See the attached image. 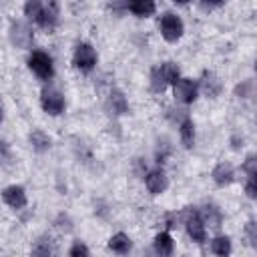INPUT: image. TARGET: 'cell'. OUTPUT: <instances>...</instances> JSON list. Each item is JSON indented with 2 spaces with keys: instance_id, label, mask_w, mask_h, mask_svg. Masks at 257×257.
I'll use <instances>...</instances> for the list:
<instances>
[{
  "instance_id": "44dd1931",
  "label": "cell",
  "mask_w": 257,
  "mask_h": 257,
  "mask_svg": "<svg viewBox=\"0 0 257 257\" xmlns=\"http://www.w3.org/2000/svg\"><path fill=\"white\" fill-rule=\"evenodd\" d=\"M108 249L116 255H126L131 249H133V241L126 233H114L110 239H108Z\"/></svg>"
},
{
  "instance_id": "8fae6325",
  "label": "cell",
  "mask_w": 257,
  "mask_h": 257,
  "mask_svg": "<svg viewBox=\"0 0 257 257\" xmlns=\"http://www.w3.org/2000/svg\"><path fill=\"white\" fill-rule=\"evenodd\" d=\"M211 179L217 187H229L231 183H235V169L231 163L227 161H219L213 171H211Z\"/></svg>"
},
{
  "instance_id": "7a4b0ae2",
  "label": "cell",
  "mask_w": 257,
  "mask_h": 257,
  "mask_svg": "<svg viewBox=\"0 0 257 257\" xmlns=\"http://www.w3.org/2000/svg\"><path fill=\"white\" fill-rule=\"evenodd\" d=\"M96 62H98V54L92 48V44H88V42L76 44V48L72 52V66L76 70H80V72L86 74V72H90L96 66Z\"/></svg>"
},
{
  "instance_id": "277c9868",
  "label": "cell",
  "mask_w": 257,
  "mask_h": 257,
  "mask_svg": "<svg viewBox=\"0 0 257 257\" xmlns=\"http://www.w3.org/2000/svg\"><path fill=\"white\" fill-rule=\"evenodd\" d=\"M40 106L46 114L58 116V114L64 112V106H66L64 94L54 86H44L42 92H40Z\"/></svg>"
},
{
  "instance_id": "6da1fadb",
  "label": "cell",
  "mask_w": 257,
  "mask_h": 257,
  "mask_svg": "<svg viewBox=\"0 0 257 257\" xmlns=\"http://www.w3.org/2000/svg\"><path fill=\"white\" fill-rule=\"evenodd\" d=\"M28 68L44 82H48L54 76V64H52V56L44 50H32L28 56Z\"/></svg>"
},
{
  "instance_id": "ba28073f",
  "label": "cell",
  "mask_w": 257,
  "mask_h": 257,
  "mask_svg": "<svg viewBox=\"0 0 257 257\" xmlns=\"http://www.w3.org/2000/svg\"><path fill=\"white\" fill-rule=\"evenodd\" d=\"M145 185L151 195H163L169 189V177L161 167H157L145 175Z\"/></svg>"
},
{
  "instance_id": "484cf974",
  "label": "cell",
  "mask_w": 257,
  "mask_h": 257,
  "mask_svg": "<svg viewBox=\"0 0 257 257\" xmlns=\"http://www.w3.org/2000/svg\"><path fill=\"white\" fill-rule=\"evenodd\" d=\"M54 225H56L58 231H62V233H70L74 223H72V219H70L68 213H58V217L54 219Z\"/></svg>"
},
{
  "instance_id": "8992f818",
  "label": "cell",
  "mask_w": 257,
  "mask_h": 257,
  "mask_svg": "<svg viewBox=\"0 0 257 257\" xmlns=\"http://www.w3.org/2000/svg\"><path fill=\"white\" fill-rule=\"evenodd\" d=\"M8 32H10L12 44L18 46V48H22V50H28L32 46V42H34V32H32L30 24L24 22V20H12Z\"/></svg>"
},
{
  "instance_id": "2e32d148",
  "label": "cell",
  "mask_w": 257,
  "mask_h": 257,
  "mask_svg": "<svg viewBox=\"0 0 257 257\" xmlns=\"http://www.w3.org/2000/svg\"><path fill=\"white\" fill-rule=\"evenodd\" d=\"M199 215L203 219V225L209 227V229H219L221 223H223V213H221V209L217 205H211V203L205 205Z\"/></svg>"
},
{
  "instance_id": "3957f363",
  "label": "cell",
  "mask_w": 257,
  "mask_h": 257,
  "mask_svg": "<svg viewBox=\"0 0 257 257\" xmlns=\"http://www.w3.org/2000/svg\"><path fill=\"white\" fill-rule=\"evenodd\" d=\"M159 30H161V36L167 42H177V40H181V36L185 32V24H183L179 14L165 12L161 16V20H159Z\"/></svg>"
},
{
  "instance_id": "9a60e30c",
  "label": "cell",
  "mask_w": 257,
  "mask_h": 257,
  "mask_svg": "<svg viewBox=\"0 0 257 257\" xmlns=\"http://www.w3.org/2000/svg\"><path fill=\"white\" fill-rule=\"evenodd\" d=\"M153 249L159 257H171L173 251H175V241L171 237L169 231H161L155 235V241H153Z\"/></svg>"
},
{
  "instance_id": "f1b7e54d",
  "label": "cell",
  "mask_w": 257,
  "mask_h": 257,
  "mask_svg": "<svg viewBox=\"0 0 257 257\" xmlns=\"http://www.w3.org/2000/svg\"><path fill=\"white\" fill-rule=\"evenodd\" d=\"M245 235H247L249 245H251V247H255V243H257V225H255V221H253V219H249V221H247V225H245Z\"/></svg>"
},
{
  "instance_id": "1f68e13d",
  "label": "cell",
  "mask_w": 257,
  "mask_h": 257,
  "mask_svg": "<svg viewBox=\"0 0 257 257\" xmlns=\"http://www.w3.org/2000/svg\"><path fill=\"white\" fill-rule=\"evenodd\" d=\"M0 120H2V106H0Z\"/></svg>"
},
{
  "instance_id": "e0dca14e",
  "label": "cell",
  "mask_w": 257,
  "mask_h": 257,
  "mask_svg": "<svg viewBox=\"0 0 257 257\" xmlns=\"http://www.w3.org/2000/svg\"><path fill=\"white\" fill-rule=\"evenodd\" d=\"M179 139H181L185 149H193L195 147V122H193V118L189 114L179 122Z\"/></svg>"
},
{
  "instance_id": "f546056e",
  "label": "cell",
  "mask_w": 257,
  "mask_h": 257,
  "mask_svg": "<svg viewBox=\"0 0 257 257\" xmlns=\"http://www.w3.org/2000/svg\"><path fill=\"white\" fill-rule=\"evenodd\" d=\"M245 193L249 199H255L257 197V177H247L245 181Z\"/></svg>"
},
{
  "instance_id": "603a6c76",
  "label": "cell",
  "mask_w": 257,
  "mask_h": 257,
  "mask_svg": "<svg viewBox=\"0 0 257 257\" xmlns=\"http://www.w3.org/2000/svg\"><path fill=\"white\" fill-rule=\"evenodd\" d=\"M42 4L44 2H38V0H28L24 4V16H28V20H32L36 24V20L40 18L42 14Z\"/></svg>"
},
{
  "instance_id": "9c48e42d",
  "label": "cell",
  "mask_w": 257,
  "mask_h": 257,
  "mask_svg": "<svg viewBox=\"0 0 257 257\" xmlns=\"http://www.w3.org/2000/svg\"><path fill=\"white\" fill-rule=\"evenodd\" d=\"M104 108L108 114L112 116H122L128 112V100L124 96V92L120 88H112L106 96V102H104Z\"/></svg>"
},
{
  "instance_id": "7c38bea8",
  "label": "cell",
  "mask_w": 257,
  "mask_h": 257,
  "mask_svg": "<svg viewBox=\"0 0 257 257\" xmlns=\"http://www.w3.org/2000/svg\"><path fill=\"white\" fill-rule=\"evenodd\" d=\"M197 86H199V90H201L207 98H217V96L221 94V90H223V84H221L219 76L213 74V72H203V76H201V80L197 82Z\"/></svg>"
},
{
  "instance_id": "83f0119b",
  "label": "cell",
  "mask_w": 257,
  "mask_h": 257,
  "mask_svg": "<svg viewBox=\"0 0 257 257\" xmlns=\"http://www.w3.org/2000/svg\"><path fill=\"white\" fill-rule=\"evenodd\" d=\"M243 173L247 177H257V157L255 155H247V159L243 161Z\"/></svg>"
},
{
  "instance_id": "4316f807",
  "label": "cell",
  "mask_w": 257,
  "mask_h": 257,
  "mask_svg": "<svg viewBox=\"0 0 257 257\" xmlns=\"http://www.w3.org/2000/svg\"><path fill=\"white\" fill-rule=\"evenodd\" d=\"M68 257H90V251L82 241H74L68 249Z\"/></svg>"
},
{
  "instance_id": "ffe728a7",
  "label": "cell",
  "mask_w": 257,
  "mask_h": 257,
  "mask_svg": "<svg viewBox=\"0 0 257 257\" xmlns=\"http://www.w3.org/2000/svg\"><path fill=\"white\" fill-rule=\"evenodd\" d=\"M157 68H159V74H161V78L165 80L167 86H169V84H175V82L181 78V68H179V64L173 62V60L161 62V64H157Z\"/></svg>"
},
{
  "instance_id": "5bb4252c",
  "label": "cell",
  "mask_w": 257,
  "mask_h": 257,
  "mask_svg": "<svg viewBox=\"0 0 257 257\" xmlns=\"http://www.w3.org/2000/svg\"><path fill=\"white\" fill-rule=\"evenodd\" d=\"M58 16H60L58 4H56V2H44V4H42V14H40V18L36 20V24H38L40 28H44V30H54L56 24H58Z\"/></svg>"
},
{
  "instance_id": "d4e9b609",
  "label": "cell",
  "mask_w": 257,
  "mask_h": 257,
  "mask_svg": "<svg viewBox=\"0 0 257 257\" xmlns=\"http://www.w3.org/2000/svg\"><path fill=\"white\" fill-rule=\"evenodd\" d=\"M235 96L237 98H249L253 96V80H241L237 86H235Z\"/></svg>"
},
{
  "instance_id": "4fadbf2b",
  "label": "cell",
  "mask_w": 257,
  "mask_h": 257,
  "mask_svg": "<svg viewBox=\"0 0 257 257\" xmlns=\"http://www.w3.org/2000/svg\"><path fill=\"white\" fill-rule=\"evenodd\" d=\"M30 257H60V253H58V247H56L54 239L48 237V235H42L34 241Z\"/></svg>"
},
{
  "instance_id": "5b68a950",
  "label": "cell",
  "mask_w": 257,
  "mask_h": 257,
  "mask_svg": "<svg viewBox=\"0 0 257 257\" xmlns=\"http://www.w3.org/2000/svg\"><path fill=\"white\" fill-rule=\"evenodd\" d=\"M183 223H185L187 235L195 243H203L207 239V227L203 225V219L199 211H195V207H187V211H183Z\"/></svg>"
},
{
  "instance_id": "ac0fdd59",
  "label": "cell",
  "mask_w": 257,
  "mask_h": 257,
  "mask_svg": "<svg viewBox=\"0 0 257 257\" xmlns=\"http://www.w3.org/2000/svg\"><path fill=\"white\" fill-rule=\"evenodd\" d=\"M28 143H30L32 151H36V153H44V151H48V149L52 147V139H50L42 128H34V131H30V135H28Z\"/></svg>"
},
{
  "instance_id": "7402d4cb",
  "label": "cell",
  "mask_w": 257,
  "mask_h": 257,
  "mask_svg": "<svg viewBox=\"0 0 257 257\" xmlns=\"http://www.w3.org/2000/svg\"><path fill=\"white\" fill-rule=\"evenodd\" d=\"M233 251V245H231V239L227 235H217L211 239V253L217 255V257H229Z\"/></svg>"
},
{
  "instance_id": "cb8c5ba5",
  "label": "cell",
  "mask_w": 257,
  "mask_h": 257,
  "mask_svg": "<svg viewBox=\"0 0 257 257\" xmlns=\"http://www.w3.org/2000/svg\"><path fill=\"white\" fill-rule=\"evenodd\" d=\"M151 90H153V92H157V94H161V92H165V90H167V84H165V80L161 78V74H159V68H157V66H153V70H151Z\"/></svg>"
},
{
  "instance_id": "52a82bcc",
  "label": "cell",
  "mask_w": 257,
  "mask_h": 257,
  "mask_svg": "<svg viewBox=\"0 0 257 257\" xmlns=\"http://www.w3.org/2000/svg\"><path fill=\"white\" fill-rule=\"evenodd\" d=\"M173 94L179 102L183 104H193L199 96V86H197V80L193 78H185L181 76L175 84H173Z\"/></svg>"
},
{
  "instance_id": "4dcf8cb0",
  "label": "cell",
  "mask_w": 257,
  "mask_h": 257,
  "mask_svg": "<svg viewBox=\"0 0 257 257\" xmlns=\"http://www.w3.org/2000/svg\"><path fill=\"white\" fill-rule=\"evenodd\" d=\"M219 6H223V2H201V8L203 10H213V8H219Z\"/></svg>"
},
{
  "instance_id": "30bf717a",
  "label": "cell",
  "mask_w": 257,
  "mask_h": 257,
  "mask_svg": "<svg viewBox=\"0 0 257 257\" xmlns=\"http://www.w3.org/2000/svg\"><path fill=\"white\" fill-rule=\"evenodd\" d=\"M2 201H4L10 209H14V211L24 209L26 203H28L26 191H24V187H20V185H10V187L2 189Z\"/></svg>"
},
{
  "instance_id": "d6986e66",
  "label": "cell",
  "mask_w": 257,
  "mask_h": 257,
  "mask_svg": "<svg viewBox=\"0 0 257 257\" xmlns=\"http://www.w3.org/2000/svg\"><path fill=\"white\" fill-rule=\"evenodd\" d=\"M126 10L133 12L135 16H139V18H149V16L155 14L157 4L153 0H133V2L126 4Z\"/></svg>"
}]
</instances>
